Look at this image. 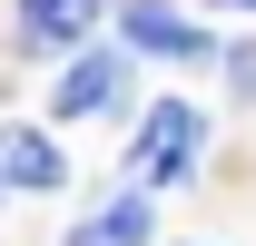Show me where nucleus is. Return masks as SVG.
<instances>
[{
    "mask_svg": "<svg viewBox=\"0 0 256 246\" xmlns=\"http://www.w3.org/2000/svg\"><path fill=\"white\" fill-rule=\"evenodd\" d=\"M197 158H207V108H197V98H148L118 168H128V187L158 197V187H188L197 178Z\"/></svg>",
    "mask_w": 256,
    "mask_h": 246,
    "instance_id": "obj_1",
    "label": "nucleus"
},
{
    "mask_svg": "<svg viewBox=\"0 0 256 246\" xmlns=\"http://www.w3.org/2000/svg\"><path fill=\"white\" fill-rule=\"evenodd\" d=\"M118 89H128V60H118V50H69L50 108H60V118H108V108H118Z\"/></svg>",
    "mask_w": 256,
    "mask_h": 246,
    "instance_id": "obj_4",
    "label": "nucleus"
},
{
    "mask_svg": "<svg viewBox=\"0 0 256 246\" xmlns=\"http://www.w3.org/2000/svg\"><path fill=\"white\" fill-rule=\"evenodd\" d=\"M0 197H10V187H0Z\"/></svg>",
    "mask_w": 256,
    "mask_h": 246,
    "instance_id": "obj_9",
    "label": "nucleus"
},
{
    "mask_svg": "<svg viewBox=\"0 0 256 246\" xmlns=\"http://www.w3.org/2000/svg\"><path fill=\"white\" fill-rule=\"evenodd\" d=\"M69 246H158V207H148V187H128L108 207H89L69 226Z\"/></svg>",
    "mask_w": 256,
    "mask_h": 246,
    "instance_id": "obj_6",
    "label": "nucleus"
},
{
    "mask_svg": "<svg viewBox=\"0 0 256 246\" xmlns=\"http://www.w3.org/2000/svg\"><path fill=\"white\" fill-rule=\"evenodd\" d=\"M226 10H256V0H226Z\"/></svg>",
    "mask_w": 256,
    "mask_h": 246,
    "instance_id": "obj_8",
    "label": "nucleus"
},
{
    "mask_svg": "<svg viewBox=\"0 0 256 246\" xmlns=\"http://www.w3.org/2000/svg\"><path fill=\"white\" fill-rule=\"evenodd\" d=\"M89 30H98V0H10V40L30 60H69L89 50Z\"/></svg>",
    "mask_w": 256,
    "mask_h": 246,
    "instance_id": "obj_2",
    "label": "nucleus"
},
{
    "mask_svg": "<svg viewBox=\"0 0 256 246\" xmlns=\"http://www.w3.org/2000/svg\"><path fill=\"white\" fill-rule=\"evenodd\" d=\"M226 98H236V108H256V40H236V50H226Z\"/></svg>",
    "mask_w": 256,
    "mask_h": 246,
    "instance_id": "obj_7",
    "label": "nucleus"
},
{
    "mask_svg": "<svg viewBox=\"0 0 256 246\" xmlns=\"http://www.w3.org/2000/svg\"><path fill=\"white\" fill-rule=\"evenodd\" d=\"M0 187H10V197H60V187H69L60 138L30 128V118H0Z\"/></svg>",
    "mask_w": 256,
    "mask_h": 246,
    "instance_id": "obj_3",
    "label": "nucleus"
},
{
    "mask_svg": "<svg viewBox=\"0 0 256 246\" xmlns=\"http://www.w3.org/2000/svg\"><path fill=\"white\" fill-rule=\"evenodd\" d=\"M118 40L148 50V60H217V40L197 30V20H178L168 0H128V10H118Z\"/></svg>",
    "mask_w": 256,
    "mask_h": 246,
    "instance_id": "obj_5",
    "label": "nucleus"
}]
</instances>
